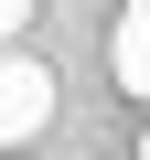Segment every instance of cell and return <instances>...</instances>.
Instances as JSON below:
<instances>
[{
    "label": "cell",
    "instance_id": "6da1fadb",
    "mask_svg": "<svg viewBox=\"0 0 150 160\" xmlns=\"http://www.w3.org/2000/svg\"><path fill=\"white\" fill-rule=\"evenodd\" d=\"M54 64L43 53H11V43H0V149H22V139H43L54 128Z\"/></svg>",
    "mask_w": 150,
    "mask_h": 160
},
{
    "label": "cell",
    "instance_id": "7a4b0ae2",
    "mask_svg": "<svg viewBox=\"0 0 150 160\" xmlns=\"http://www.w3.org/2000/svg\"><path fill=\"white\" fill-rule=\"evenodd\" d=\"M107 75H118V96H150V0H129L107 22Z\"/></svg>",
    "mask_w": 150,
    "mask_h": 160
},
{
    "label": "cell",
    "instance_id": "3957f363",
    "mask_svg": "<svg viewBox=\"0 0 150 160\" xmlns=\"http://www.w3.org/2000/svg\"><path fill=\"white\" fill-rule=\"evenodd\" d=\"M22 22H32V0H0V43H22Z\"/></svg>",
    "mask_w": 150,
    "mask_h": 160
},
{
    "label": "cell",
    "instance_id": "277c9868",
    "mask_svg": "<svg viewBox=\"0 0 150 160\" xmlns=\"http://www.w3.org/2000/svg\"><path fill=\"white\" fill-rule=\"evenodd\" d=\"M139 160H150V139H139Z\"/></svg>",
    "mask_w": 150,
    "mask_h": 160
}]
</instances>
